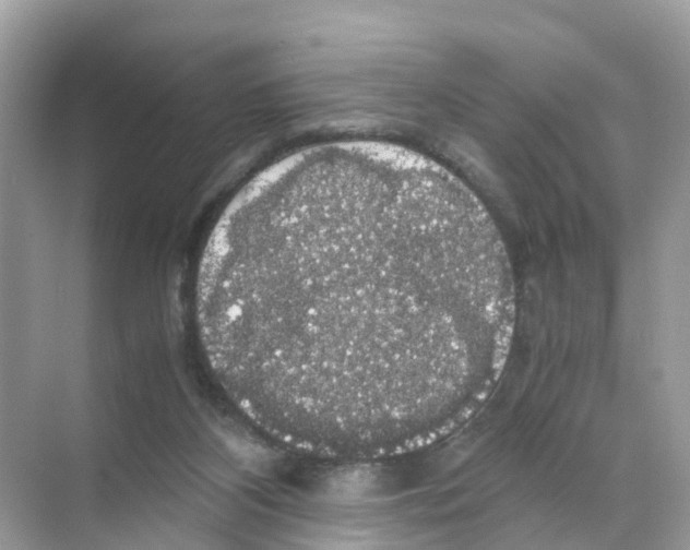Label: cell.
Returning a JSON list of instances; mask_svg holds the SVG:
<instances>
[{"instance_id":"cell-1","label":"cell","mask_w":690,"mask_h":550,"mask_svg":"<svg viewBox=\"0 0 690 550\" xmlns=\"http://www.w3.org/2000/svg\"><path fill=\"white\" fill-rule=\"evenodd\" d=\"M500 277L490 227L456 180L374 148L275 166L229 203L199 290L228 385L267 434L364 449L435 387L456 313Z\"/></svg>"}]
</instances>
